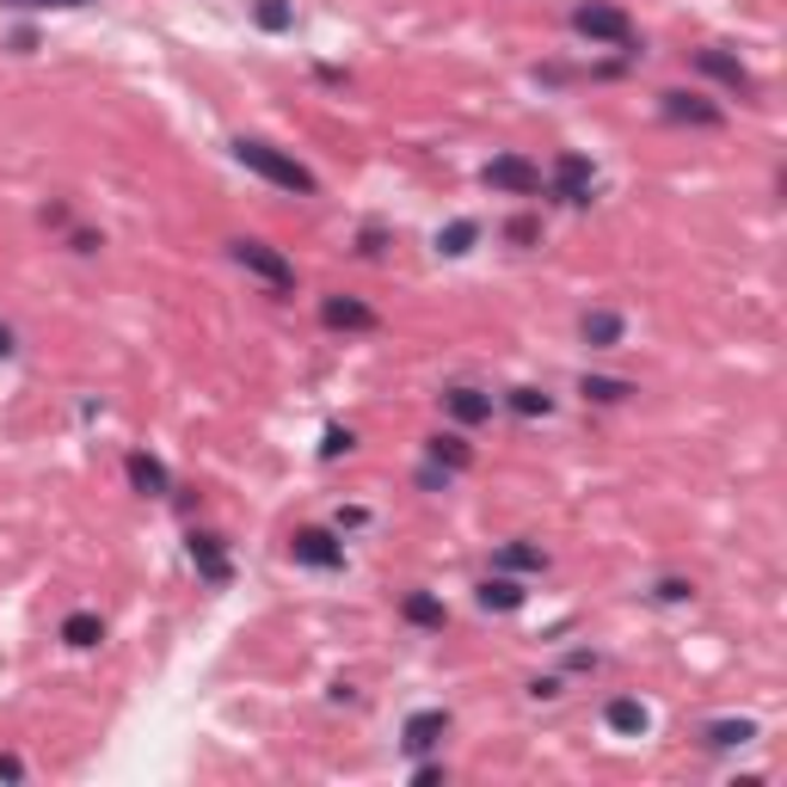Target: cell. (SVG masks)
Returning <instances> with one entry per match:
<instances>
[{"label":"cell","mask_w":787,"mask_h":787,"mask_svg":"<svg viewBox=\"0 0 787 787\" xmlns=\"http://www.w3.org/2000/svg\"><path fill=\"white\" fill-rule=\"evenodd\" d=\"M578 339H585L591 351H616V345H621V314H609V308H591L585 321H578Z\"/></svg>","instance_id":"cell-15"},{"label":"cell","mask_w":787,"mask_h":787,"mask_svg":"<svg viewBox=\"0 0 787 787\" xmlns=\"http://www.w3.org/2000/svg\"><path fill=\"white\" fill-rule=\"evenodd\" d=\"M7 7H99V0H7Z\"/></svg>","instance_id":"cell-31"},{"label":"cell","mask_w":787,"mask_h":787,"mask_svg":"<svg viewBox=\"0 0 787 787\" xmlns=\"http://www.w3.org/2000/svg\"><path fill=\"white\" fill-rule=\"evenodd\" d=\"M228 252H234V265H240L247 278L271 283L278 295H290V290H295V265L283 259L278 247H265V240H228Z\"/></svg>","instance_id":"cell-3"},{"label":"cell","mask_w":787,"mask_h":787,"mask_svg":"<svg viewBox=\"0 0 787 787\" xmlns=\"http://www.w3.org/2000/svg\"><path fill=\"white\" fill-rule=\"evenodd\" d=\"M474 240H480V228H474V222H449V228L437 234V247H443L449 259H462V252H474Z\"/></svg>","instance_id":"cell-25"},{"label":"cell","mask_w":787,"mask_h":787,"mask_svg":"<svg viewBox=\"0 0 787 787\" xmlns=\"http://www.w3.org/2000/svg\"><path fill=\"white\" fill-rule=\"evenodd\" d=\"M357 449V437L345 431V425H326V437H321V462H339V456H351Z\"/></svg>","instance_id":"cell-26"},{"label":"cell","mask_w":787,"mask_h":787,"mask_svg":"<svg viewBox=\"0 0 787 787\" xmlns=\"http://www.w3.org/2000/svg\"><path fill=\"white\" fill-rule=\"evenodd\" d=\"M695 68H701V75H708V80H720V87H732V93H744V99L756 93L751 68H744L739 56H726V49H701V56H695Z\"/></svg>","instance_id":"cell-10"},{"label":"cell","mask_w":787,"mask_h":787,"mask_svg":"<svg viewBox=\"0 0 787 787\" xmlns=\"http://www.w3.org/2000/svg\"><path fill=\"white\" fill-rule=\"evenodd\" d=\"M63 640H68L75 652H87V647H99V640H105V621L87 616V609H75V616L63 621Z\"/></svg>","instance_id":"cell-21"},{"label":"cell","mask_w":787,"mask_h":787,"mask_svg":"<svg viewBox=\"0 0 787 787\" xmlns=\"http://www.w3.org/2000/svg\"><path fill=\"white\" fill-rule=\"evenodd\" d=\"M413 782H418V787H443V782H449V769H437V763H425V769H418Z\"/></svg>","instance_id":"cell-30"},{"label":"cell","mask_w":787,"mask_h":787,"mask_svg":"<svg viewBox=\"0 0 787 787\" xmlns=\"http://www.w3.org/2000/svg\"><path fill=\"white\" fill-rule=\"evenodd\" d=\"M290 560H302V566H314V572H339L345 566V541L333 536V529H295Z\"/></svg>","instance_id":"cell-5"},{"label":"cell","mask_w":787,"mask_h":787,"mask_svg":"<svg viewBox=\"0 0 787 787\" xmlns=\"http://www.w3.org/2000/svg\"><path fill=\"white\" fill-rule=\"evenodd\" d=\"M234 160H240V167H252L259 179H271V185L295 191V198H314V191H321V179H314V172L302 167V160H290L283 148H271V142L240 136V142H234Z\"/></svg>","instance_id":"cell-1"},{"label":"cell","mask_w":787,"mask_h":787,"mask_svg":"<svg viewBox=\"0 0 787 787\" xmlns=\"http://www.w3.org/2000/svg\"><path fill=\"white\" fill-rule=\"evenodd\" d=\"M529 695H536V701H554V695H560V677H536V683H529Z\"/></svg>","instance_id":"cell-29"},{"label":"cell","mask_w":787,"mask_h":787,"mask_svg":"<svg viewBox=\"0 0 787 787\" xmlns=\"http://www.w3.org/2000/svg\"><path fill=\"white\" fill-rule=\"evenodd\" d=\"M505 240H510V247H536V240H541V222H536V216H510V222H505Z\"/></svg>","instance_id":"cell-27"},{"label":"cell","mask_w":787,"mask_h":787,"mask_svg":"<svg viewBox=\"0 0 787 787\" xmlns=\"http://www.w3.org/2000/svg\"><path fill=\"white\" fill-rule=\"evenodd\" d=\"M0 782H25V763H19V756H0Z\"/></svg>","instance_id":"cell-32"},{"label":"cell","mask_w":787,"mask_h":787,"mask_svg":"<svg viewBox=\"0 0 787 787\" xmlns=\"http://www.w3.org/2000/svg\"><path fill=\"white\" fill-rule=\"evenodd\" d=\"M591 191H597V167H591L585 155H560L554 160V198L572 203V210H585Z\"/></svg>","instance_id":"cell-6"},{"label":"cell","mask_w":787,"mask_h":787,"mask_svg":"<svg viewBox=\"0 0 787 787\" xmlns=\"http://www.w3.org/2000/svg\"><path fill=\"white\" fill-rule=\"evenodd\" d=\"M659 105H664V117H671V124H695V130H720V124H726V111L708 105L701 93H659Z\"/></svg>","instance_id":"cell-8"},{"label":"cell","mask_w":787,"mask_h":787,"mask_svg":"<svg viewBox=\"0 0 787 787\" xmlns=\"http://www.w3.org/2000/svg\"><path fill=\"white\" fill-rule=\"evenodd\" d=\"M124 474H130V486H136V493H148V498H167V493H172L167 462H160V456H148V449H136V456H130Z\"/></svg>","instance_id":"cell-11"},{"label":"cell","mask_w":787,"mask_h":787,"mask_svg":"<svg viewBox=\"0 0 787 787\" xmlns=\"http://www.w3.org/2000/svg\"><path fill=\"white\" fill-rule=\"evenodd\" d=\"M185 548H191V566H198L210 585H228V541L210 536V529H191Z\"/></svg>","instance_id":"cell-9"},{"label":"cell","mask_w":787,"mask_h":787,"mask_svg":"<svg viewBox=\"0 0 787 787\" xmlns=\"http://www.w3.org/2000/svg\"><path fill=\"white\" fill-rule=\"evenodd\" d=\"M252 19H259V32H290V25H295V7H290V0H259V7H252Z\"/></svg>","instance_id":"cell-24"},{"label":"cell","mask_w":787,"mask_h":787,"mask_svg":"<svg viewBox=\"0 0 787 787\" xmlns=\"http://www.w3.org/2000/svg\"><path fill=\"white\" fill-rule=\"evenodd\" d=\"M578 394H585L591 406H621L633 394V382H621V375H585L578 382Z\"/></svg>","instance_id":"cell-20"},{"label":"cell","mask_w":787,"mask_h":787,"mask_svg":"<svg viewBox=\"0 0 787 787\" xmlns=\"http://www.w3.org/2000/svg\"><path fill=\"white\" fill-rule=\"evenodd\" d=\"M480 609H498V616L524 609V585H517V578H505V572H498V578H486V585H480Z\"/></svg>","instance_id":"cell-18"},{"label":"cell","mask_w":787,"mask_h":787,"mask_svg":"<svg viewBox=\"0 0 787 787\" xmlns=\"http://www.w3.org/2000/svg\"><path fill=\"white\" fill-rule=\"evenodd\" d=\"M652 597H659V603H689L695 585H689V578H659V585H652Z\"/></svg>","instance_id":"cell-28"},{"label":"cell","mask_w":787,"mask_h":787,"mask_svg":"<svg viewBox=\"0 0 787 787\" xmlns=\"http://www.w3.org/2000/svg\"><path fill=\"white\" fill-rule=\"evenodd\" d=\"M431 462L443 468V474H468V468H474V443L456 437V431H437L431 437Z\"/></svg>","instance_id":"cell-16"},{"label":"cell","mask_w":787,"mask_h":787,"mask_svg":"<svg viewBox=\"0 0 787 787\" xmlns=\"http://www.w3.org/2000/svg\"><path fill=\"white\" fill-rule=\"evenodd\" d=\"M443 732H449V713L443 708H425V713H413V720H406V751L413 756H425V751H437V744H443Z\"/></svg>","instance_id":"cell-12"},{"label":"cell","mask_w":787,"mask_h":787,"mask_svg":"<svg viewBox=\"0 0 787 787\" xmlns=\"http://www.w3.org/2000/svg\"><path fill=\"white\" fill-rule=\"evenodd\" d=\"M541 566H548V554L529 548V541H505L498 548V572H541Z\"/></svg>","instance_id":"cell-22"},{"label":"cell","mask_w":787,"mask_h":787,"mask_svg":"<svg viewBox=\"0 0 787 787\" xmlns=\"http://www.w3.org/2000/svg\"><path fill=\"white\" fill-rule=\"evenodd\" d=\"M13 351H19V339H13V326L0 321V357H13Z\"/></svg>","instance_id":"cell-33"},{"label":"cell","mask_w":787,"mask_h":787,"mask_svg":"<svg viewBox=\"0 0 787 787\" xmlns=\"http://www.w3.org/2000/svg\"><path fill=\"white\" fill-rule=\"evenodd\" d=\"M510 413L517 418H548L554 413V394H541V387H510Z\"/></svg>","instance_id":"cell-23"},{"label":"cell","mask_w":787,"mask_h":787,"mask_svg":"<svg viewBox=\"0 0 787 787\" xmlns=\"http://www.w3.org/2000/svg\"><path fill=\"white\" fill-rule=\"evenodd\" d=\"M603 720H609V732H621V739H640L652 726V713H647V701H633V695H616L609 708H603Z\"/></svg>","instance_id":"cell-14"},{"label":"cell","mask_w":787,"mask_h":787,"mask_svg":"<svg viewBox=\"0 0 787 787\" xmlns=\"http://www.w3.org/2000/svg\"><path fill=\"white\" fill-rule=\"evenodd\" d=\"M756 739V720H713L708 732H701V744L708 751H739V744Z\"/></svg>","instance_id":"cell-17"},{"label":"cell","mask_w":787,"mask_h":787,"mask_svg":"<svg viewBox=\"0 0 787 787\" xmlns=\"http://www.w3.org/2000/svg\"><path fill=\"white\" fill-rule=\"evenodd\" d=\"M443 406L456 425H486V418H493V394H486V387H449Z\"/></svg>","instance_id":"cell-13"},{"label":"cell","mask_w":787,"mask_h":787,"mask_svg":"<svg viewBox=\"0 0 787 787\" xmlns=\"http://www.w3.org/2000/svg\"><path fill=\"white\" fill-rule=\"evenodd\" d=\"M401 616L413 621V628H443V621H449V609H443V603L431 597V591H406Z\"/></svg>","instance_id":"cell-19"},{"label":"cell","mask_w":787,"mask_h":787,"mask_svg":"<svg viewBox=\"0 0 787 787\" xmlns=\"http://www.w3.org/2000/svg\"><path fill=\"white\" fill-rule=\"evenodd\" d=\"M480 179H486L493 191H505V198H536L541 191V167L536 160H524V155H493Z\"/></svg>","instance_id":"cell-4"},{"label":"cell","mask_w":787,"mask_h":787,"mask_svg":"<svg viewBox=\"0 0 787 787\" xmlns=\"http://www.w3.org/2000/svg\"><path fill=\"white\" fill-rule=\"evenodd\" d=\"M321 321L333 326V333H375V326H382V314H375L370 302H357V295H326V302H321Z\"/></svg>","instance_id":"cell-7"},{"label":"cell","mask_w":787,"mask_h":787,"mask_svg":"<svg viewBox=\"0 0 787 787\" xmlns=\"http://www.w3.org/2000/svg\"><path fill=\"white\" fill-rule=\"evenodd\" d=\"M572 32L591 37V44H621L633 49V19L609 0H585V7H572Z\"/></svg>","instance_id":"cell-2"}]
</instances>
